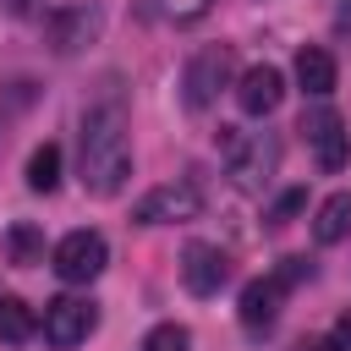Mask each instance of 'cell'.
Instances as JSON below:
<instances>
[{
    "label": "cell",
    "instance_id": "6da1fadb",
    "mask_svg": "<svg viewBox=\"0 0 351 351\" xmlns=\"http://www.w3.org/2000/svg\"><path fill=\"white\" fill-rule=\"evenodd\" d=\"M132 176V143H126V104L110 93L82 110V186L93 197H115Z\"/></svg>",
    "mask_w": 351,
    "mask_h": 351
},
{
    "label": "cell",
    "instance_id": "7a4b0ae2",
    "mask_svg": "<svg viewBox=\"0 0 351 351\" xmlns=\"http://www.w3.org/2000/svg\"><path fill=\"white\" fill-rule=\"evenodd\" d=\"M230 82H236V49H230V44H203V49L186 60V71H181V104H186L192 115H203V110H214V99H219Z\"/></svg>",
    "mask_w": 351,
    "mask_h": 351
},
{
    "label": "cell",
    "instance_id": "3957f363",
    "mask_svg": "<svg viewBox=\"0 0 351 351\" xmlns=\"http://www.w3.org/2000/svg\"><path fill=\"white\" fill-rule=\"evenodd\" d=\"M280 170V137L274 132H236L225 143V176L236 192H263Z\"/></svg>",
    "mask_w": 351,
    "mask_h": 351
},
{
    "label": "cell",
    "instance_id": "277c9868",
    "mask_svg": "<svg viewBox=\"0 0 351 351\" xmlns=\"http://www.w3.org/2000/svg\"><path fill=\"white\" fill-rule=\"evenodd\" d=\"M296 132H302V143L313 148V159H318L324 176L346 170V159H351V132H346L340 110H329V104H307L302 121H296Z\"/></svg>",
    "mask_w": 351,
    "mask_h": 351
},
{
    "label": "cell",
    "instance_id": "5b68a950",
    "mask_svg": "<svg viewBox=\"0 0 351 351\" xmlns=\"http://www.w3.org/2000/svg\"><path fill=\"white\" fill-rule=\"evenodd\" d=\"M197 214H203L197 181H165V186H154V192H143V197L132 203V219H137V225H186V219H197Z\"/></svg>",
    "mask_w": 351,
    "mask_h": 351
},
{
    "label": "cell",
    "instance_id": "8992f818",
    "mask_svg": "<svg viewBox=\"0 0 351 351\" xmlns=\"http://www.w3.org/2000/svg\"><path fill=\"white\" fill-rule=\"evenodd\" d=\"M104 263H110V247H104L99 230H71V236H60L55 252H49V269H55L66 285H88V280H99Z\"/></svg>",
    "mask_w": 351,
    "mask_h": 351
},
{
    "label": "cell",
    "instance_id": "52a82bcc",
    "mask_svg": "<svg viewBox=\"0 0 351 351\" xmlns=\"http://www.w3.org/2000/svg\"><path fill=\"white\" fill-rule=\"evenodd\" d=\"M93 329H99V307L88 296H55V302H44V340L55 351H77Z\"/></svg>",
    "mask_w": 351,
    "mask_h": 351
},
{
    "label": "cell",
    "instance_id": "ba28073f",
    "mask_svg": "<svg viewBox=\"0 0 351 351\" xmlns=\"http://www.w3.org/2000/svg\"><path fill=\"white\" fill-rule=\"evenodd\" d=\"M99 33H104V11H99L93 0L55 11V16H49V27H44V38H49V49H55V55H82Z\"/></svg>",
    "mask_w": 351,
    "mask_h": 351
},
{
    "label": "cell",
    "instance_id": "9c48e42d",
    "mask_svg": "<svg viewBox=\"0 0 351 351\" xmlns=\"http://www.w3.org/2000/svg\"><path fill=\"white\" fill-rule=\"evenodd\" d=\"M225 280H230V258L214 241H186V252H181V285L192 296H214Z\"/></svg>",
    "mask_w": 351,
    "mask_h": 351
},
{
    "label": "cell",
    "instance_id": "30bf717a",
    "mask_svg": "<svg viewBox=\"0 0 351 351\" xmlns=\"http://www.w3.org/2000/svg\"><path fill=\"white\" fill-rule=\"evenodd\" d=\"M280 99H285L280 66H247V71L236 77V104H241V115H269V110H280Z\"/></svg>",
    "mask_w": 351,
    "mask_h": 351
},
{
    "label": "cell",
    "instance_id": "8fae6325",
    "mask_svg": "<svg viewBox=\"0 0 351 351\" xmlns=\"http://www.w3.org/2000/svg\"><path fill=\"white\" fill-rule=\"evenodd\" d=\"M285 291H291V285H285L280 274L247 280V291H241V307H236V313H241V329H252V335H258V329H269V324L280 318V302H285Z\"/></svg>",
    "mask_w": 351,
    "mask_h": 351
},
{
    "label": "cell",
    "instance_id": "7c38bea8",
    "mask_svg": "<svg viewBox=\"0 0 351 351\" xmlns=\"http://www.w3.org/2000/svg\"><path fill=\"white\" fill-rule=\"evenodd\" d=\"M296 82H302V93H307V99H329V93H335V82H340L335 55H329L324 44H302V49H296Z\"/></svg>",
    "mask_w": 351,
    "mask_h": 351
},
{
    "label": "cell",
    "instance_id": "4fadbf2b",
    "mask_svg": "<svg viewBox=\"0 0 351 351\" xmlns=\"http://www.w3.org/2000/svg\"><path fill=\"white\" fill-rule=\"evenodd\" d=\"M346 236H351V192H329L318 203V214H313V241L318 247H335Z\"/></svg>",
    "mask_w": 351,
    "mask_h": 351
},
{
    "label": "cell",
    "instance_id": "5bb4252c",
    "mask_svg": "<svg viewBox=\"0 0 351 351\" xmlns=\"http://www.w3.org/2000/svg\"><path fill=\"white\" fill-rule=\"evenodd\" d=\"M5 258H11L16 269H38V263H44V230H38L33 219H16V225L5 230Z\"/></svg>",
    "mask_w": 351,
    "mask_h": 351
},
{
    "label": "cell",
    "instance_id": "9a60e30c",
    "mask_svg": "<svg viewBox=\"0 0 351 351\" xmlns=\"http://www.w3.org/2000/svg\"><path fill=\"white\" fill-rule=\"evenodd\" d=\"M27 186H33V192H55V186H60V148H55V143H38V148L27 154Z\"/></svg>",
    "mask_w": 351,
    "mask_h": 351
},
{
    "label": "cell",
    "instance_id": "2e32d148",
    "mask_svg": "<svg viewBox=\"0 0 351 351\" xmlns=\"http://www.w3.org/2000/svg\"><path fill=\"white\" fill-rule=\"evenodd\" d=\"M38 329V318H33V307L22 302V296H0V340H27Z\"/></svg>",
    "mask_w": 351,
    "mask_h": 351
},
{
    "label": "cell",
    "instance_id": "e0dca14e",
    "mask_svg": "<svg viewBox=\"0 0 351 351\" xmlns=\"http://www.w3.org/2000/svg\"><path fill=\"white\" fill-rule=\"evenodd\" d=\"M143 351H192V329L186 324H154L143 335Z\"/></svg>",
    "mask_w": 351,
    "mask_h": 351
},
{
    "label": "cell",
    "instance_id": "ac0fdd59",
    "mask_svg": "<svg viewBox=\"0 0 351 351\" xmlns=\"http://www.w3.org/2000/svg\"><path fill=\"white\" fill-rule=\"evenodd\" d=\"M159 5H165V16H176V22H197V16L214 11V0H159Z\"/></svg>",
    "mask_w": 351,
    "mask_h": 351
},
{
    "label": "cell",
    "instance_id": "d6986e66",
    "mask_svg": "<svg viewBox=\"0 0 351 351\" xmlns=\"http://www.w3.org/2000/svg\"><path fill=\"white\" fill-rule=\"evenodd\" d=\"M302 208H307V192L296 186V192H285V197L274 203V214H269V225H291V219H296Z\"/></svg>",
    "mask_w": 351,
    "mask_h": 351
},
{
    "label": "cell",
    "instance_id": "ffe728a7",
    "mask_svg": "<svg viewBox=\"0 0 351 351\" xmlns=\"http://www.w3.org/2000/svg\"><path fill=\"white\" fill-rule=\"evenodd\" d=\"M329 351H351V313H340L335 318V329H329V340H324Z\"/></svg>",
    "mask_w": 351,
    "mask_h": 351
},
{
    "label": "cell",
    "instance_id": "44dd1931",
    "mask_svg": "<svg viewBox=\"0 0 351 351\" xmlns=\"http://www.w3.org/2000/svg\"><path fill=\"white\" fill-rule=\"evenodd\" d=\"M335 27H340V33H351V0H346V5L335 11Z\"/></svg>",
    "mask_w": 351,
    "mask_h": 351
},
{
    "label": "cell",
    "instance_id": "7402d4cb",
    "mask_svg": "<svg viewBox=\"0 0 351 351\" xmlns=\"http://www.w3.org/2000/svg\"><path fill=\"white\" fill-rule=\"evenodd\" d=\"M27 5H33V0H0V11H11V16H22Z\"/></svg>",
    "mask_w": 351,
    "mask_h": 351
}]
</instances>
